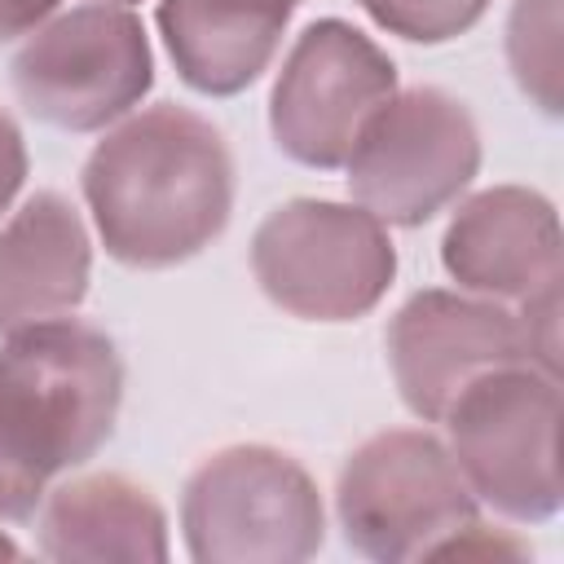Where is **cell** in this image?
Here are the masks:
<instances>
[{"mask_svg":"<svg viewBox=\"0 0 564 564\" xmlns=\"http://www.w3.org/2000/svg\"><path fill=\"white\" fill-rule=\"evenodd\" d=\"M79 194L110 260L128 269H172L225 234L238 167L212 119L159 101L106 128L84 159Z\"/></svg>","mask_w":564,"mask_h":564,"instance_id":"cell-1","label":"cell"},{"mask_svg":"<svg viewBox=\"0 0 564 564\" xmlns=\"http://www.w3.org/2000/svg\"><path fill=\"white\" fill-rule=\"evenodd\" d=\"M119 405L123 357L101 326L62 313L0 335V427L44 485L110 441Z\"/></svg>","mask_w":564,"mask_h":564,"instance_id":"cell-2","label":"cell"},{"mask_svg":"<svg viewBox=\"0 0 564 564\" xmlns=\"http://www.w3.org/2000/svg\"><path fill=\"white\" fill-rule=\"evenodd\" d=\"M335 520L357 555L410 564L445 555L480 520V502L441 436L427 427H388L344 458Z\"/></svg>","mask_w":564,"mask_h":564,"instance_id":"cell-3","label":"cell"},{"mask_svg":"<svg viewBox=\"0 0 564 564\" xmlns=\"http://www.w3.org/2000/svg\"><path fill=\"white\" fill-rule=\"evenodd\" d=\"M181 538L194 564H300L326 542V507L295 454L225 445L185 476Z\"/></svg>","mask_w":564,"mask_h":564,"instance_id":"cell-4","label":"cell"},{"mask_svg":"<svg viewBox=\"0 0 564 564\" xmlns=\"http://www.w3.org/2000/svg\"><path fill=\"white\" fill-rule=\"evenodd\" d=\"M445 445L476 494L516 524L560 511V375L529 361L471 379L445 410Z\"/></svg>","mask_w":564,"mask_h":564,"instance_id":"cell-5","label":"cell"},{"mask_svg":"<svg viewBox=\"0 0 564 564\" xmlns=\"http://www.w3.org/2000/svg\"><path fill=\"white\" fill-rule=\"evenodd\" d=\"M251 278L300 322H357L388 295L397 247L357 203L291 198L256 225Z\"/></svg>","mask_w":564,"mask_h":564,"instance_id":"cell-6","label":"cell"},{"mask_svg":"<svg viewBox=\"0 0 564 564\" xmlns=\"http://www.w3.org/2000/svg\"><path fill=\"white\" fill-rule=\"evenodd\" d=\"M344 172L357 207L383 225L419 229L476 181L480 128L471 110L436 84L397 88L361 123Z\"/></svg>","mask_w":564,"mask_h":564,"instance_id":"cell-7","label":"cell"},{"mask_svg":"<svg viewBox=\"0 0 564 564\" xmlns=\"http://www.w3.org/2000/svg\"><path fill=\"white\" fill-rule=\"evenodd\" d=\"M22 110L62 132H106L154 88V53L128 4H75L26 35L9 66Z\"/></svg>","mask_w":564,"mask_h":564,"instance_id":"cell-8","label":"cell"},{"mask_svg":"<svg viewBox=\"0 0 564 564\" xmlns=\"http://www.w3.org/2000/svg\"><path fill=\"white\" fill-rule=\"evenodd\" d=\"M397 93V62L352 22H308L269 93L273 145L313 172H339L361 123Z\"/></svg>","mask_w":564,"mask_h":564,"instance_id":"cell-9","label":"cell"},{"mask_svg":"<svg viewBox=\"0 0 564 564\" xmlns=\"http://www.w3.org/2000/svg\"><path fill=\"white\" fill-rule=\"evenodd\" d=\"M383 348L392 383L419 423H441L471 379L498 366H533L516 308L445 286L414 291L392 313Z\"/></svg>","mask_w":564,"mask_h":564,"instance_id":"cell-10","label":"cell"},{"mask_svg":"<svg viewBox=\"0 0 564 564\" xmlns=\"http://www.w3.org/2000/svg\"><path fill=\"white\" fill-rule=\"evenodd\" d=\"M441 264L458 291L520 304L564 278L560 212L529 185L476 189L441 234Z\"/></svg>","mask_w":564,"mask_h":564,"instance_id":"cell-11","label":"cell"},{"mask_svg":"<svg viewBox=\"0 0 564 564\" xmlns=\"http://www.w3.org/2000/svg\"><path fill=\"white\" fill-rule=\"evenodd\" d=\"M93 282V238L57 189L26 194L0 225V335L75 313Z\"/></svg>","mask_w":564,"mask_h":564,"instance_id":"cell-12","label":"cell"},{"mask_svg":"<svg viewBox=\"0 0 564 564\" xmlns=\"http://www.w3.org/2000/svg\"><path fill=\"white\" fill-rule=\"evenodd\" d=\"M40 555L57 564H163L172 555L163 502L123 471L70 476L44 489Z\"/></svg>","mask_w":564,"mask_h":564,"instance_id":"cell-13","label":"cell"},{"mask_svg":"<svg viewBox=\"0 0 564 564\" xmlns=\"http://www.w3.org/2000/svg\"><path fill=\"white\" fill-rule=\"evenodd\" d=\"M295 0H159L154 26L181 75L203 97H238L278 57Z\"/></svg>","mask_w":564,"mask_h":564,"instance_id":"cell-14","label":"cell"},{"mask_svg":"<svg viewBox=\"0 0 564 564\" xmlns=\"http://www.w3.org/2000/svg\"><path fill=\"white\" fill-rule=\"evenodd\" d=\"M507 66L520 93L546 115H560V0H516L507 13Z\"/></svg>","mask_w":564,"mask_h":564,"instance_id":"cell-15","label":"cell"},{"mask_svg":"<svg viewBox=\"0 0 564 564\" xmlns=\"http://www.w3.org/2000/svg\"><path fill=\"white\" fill-rule=\"evenodd\" d=\"M375 26L410 44H449L467 35L489 0H357Z\"/></svg>","mask_w":564,"mask_h":564,"instance_id":"cell-16","label":"cell"},{"mask_svg":"<svg viewBox=\"0 0 564 564\" xmlns=\"http://www.w3.org/2000/svg\"><path fill=\"white\" fill-rule=\"evenodd\" d=\"M564 282V278H560ZM560 282L533 291L529 300H520L516 317L524 326V344L533 366H542L546 375H560Z\"/></svg>","mask_w":564,"mask_h":564,"instance_id":"cell-17","label":"cell"},{"mask_svg":"<svg viewBox=\"0 0 564 564\" xmlns=\"http://www.w3.org/2000/svg\"><path fill=\"white\" fill-rule=\"evenodd\" d=\"M44 502V480L18 463L0 427V520H31Z\"/></svg>","mask_w":564,"mask_h":564,"instance_id":"cell-18","label":"cell"},{"mask_svg":"<svg viewBox=\"0 0 564 564\" xmlns=\"http://www.w3.org/2000/svg\"><path fill=\"white\" fill-rule=\"evenodd\" d=\"M26 141H22V128L13 123V115L0 106V216L13 207L22 181H26Z\"/></svg>","mask_w":564,"mask_h":564,"instance_id":"cell-19","label":"cell"},{"mask_svg":"<svg viewBox=\"0 0 564 564\" xmlns=\"http://www.w3.org/2000/svg\"><path fill=\"white\" fill-rule=\"evenodd\" d=\"M57 9L62 0H0V44L40 31Z\"/></svg>","mask_w":564,"mask_h":564,"instance_id":"cell-20","label":"cell"},{"mask_svg":"<svg viewBox=\"0 0 564 564\" xmlns=\"http://www.w3.org/2000/svg\"><path fill=\"white\" fill-rule=\"evenodd\" d=\"M18 555H22V546H18V542H13V538L0 529V560H18Z\"/></svg>","mask_w":564,"mask_h":564,"instance_id":"cell-21","label":"cell"},{"mask_svg":"<svg viewBox=\"0 0 564 564\" xmlns=\"http://www.w3.org/2000/svg\"><path fill=\"white\" fill-rule=\"evenodd\" d=\"M106 4H128V9H132V4H141V0H106Z\"/></svg>","mask_w":564,"mask_h":564,"instance_id":"cell-22","label":"cell"},{"mask_svg":"<svg viewBox=\"0 0 564 564\" xmlns=\"http://www.w3.org/2000/svg\"><path fill=\"white\" fill-rule=\"evenodd\" d=\"M295 4H304V0H295Z\"/></svg>","mask_w":564,"mask_h":564,"instance_id":"cell-23","label":"cell"}]
</instances>
